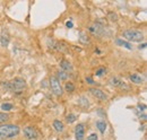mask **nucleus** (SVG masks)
Wrapping results in <instances>:
<instances>
[{"label":"nucleus","mask_w":147,"mask_h":140,"mask_svg":"<svg viewBox=\"0 0 147 140\" xmlns=\"http://www.w3.org/2000/svg\"><path fill=\"white\" fill-rule=\"evenodd\" d=\"M19 128L14 124H2L0 125V140L10 139L18 136Z\"/></svg>","instance_id":"nucleus-1"},{"label":"nucleus","mask_w":147,"mask_h":140,"mask_svg":"<svg viewBox=\"0 0 147 140\" xmlns=\"http://www.w3.org/2000/svg\"><path fill=\"white\" fill-rule=\"evenodd\" d=\"M123 37L130 42H142L144 40V33L137 30H127L123 32Z\"/></svg>","instance_id":"nucleus-2"},{"label":"nucleus","mask_w":147,"mask_h":140,"mask_svg":"<svg viewBox=\"0 0 147 140\" xmlns=\"http://www.w3.org/2000/svg\"><path fill=\"white\" fill-rule=\"evenodd\" d=\"M26 87V83L23 78H15L11 81H9V89L15 93H22Z\"/></svg>","instance_id":"nucleus-3"},{"label":"nucleus","mask_w":147,"mask_h":140,"mask_svg":"<svg viewBox=\"0 0 147 140\" xmlns=\"http://www.w3.org/2000/svg\"><path fill=\"white\" fill-rule=\"evenodd\" d=\"M50 87L52 93L55 94V96H61L62 95V87L60 85V81L57 79V77H51L50 78Z\"/></svg>","instance_id":"nucleus-4"},{"label":"nucleus","mask_w":147,"mask_h":140,"mask_svg":"<svg viewBox=\"0 0 147 140\" xmlns=\"http://www.w3.org/2000/svg\"><path fill=\"white\" fill-rule=\"evenodd\" d=\"M24 135L27 139H36L37 136H38V132L33 127H26L24 129Z\"/></svg>","instance_id":"nucleus-5"},{"label":"nucleus","mask_w":147,"mask_h":140,"mask_svg":"<svg viewBox=\"0 0 147 140\" xmlns=\"http://www.w3.org/2000/svg\"><path fill=\"white\" fill-rule=\"evenodd\" d=\"M75 135H76V139L77 140L84 139V135H85V127H84V124H78L76 127Z\"/></svg>","instance_id":"nucleus-6"},{"label":"nucleus","mask_w":147,"mask_h":140,"mask_svg":"<svg viewBox=\"0 0 147 140\" xmlns=\"http://www.w3.org/2000/svg\"><path fill=\"white\" fill-rule=\"evenodd\" d=\"M90 92L92 93L93 95L97 98V100H101V101H105L107 98H108V96L101 90V89H97V88H91L90 89Z\"/></svg>","instance_id":"nucleus-7"},{"label":"nucleus","mask_w":147,"mask_h":140,"mask_svg":"<svg viewBox=\"0 0 147 140\" xmlns=\"http://www.w3.org/2000/svg\"><path fill=\"white\" fill-rule=\"evenodd\" d=\"M0 42H1L2 46H7L8 45V43H9V34H8V32H6V31L2 32L1 37H0Z\"/></svg>","instance_id":"nucleus-8"},{"label":"nucleus","mask_w":147,"mask_h":140,"mask_svg":"<svg viewBox=\"0 0 147 140\" xmlns=\"http://www.w3.org/2000/svg\"><path fill=\"white\" fill-rule=\"evenodd\" d=\"M90 31L94 33V34H102V32L104 31V28L101 26V25H98V24H96V25H92L91 27H90Z\"/></svg>","instance_id":"nucleus-9"},{"label":"nucleus","mask_w":147,"mask_h":140,"mask_svg":"<svg viewBox=\"0 0 147 140\" xmlns=\"http://www.w3.org/2000/svg\"><path fill=\"white\" fill-rule=\"evenodd\" d=\"M60 66H61V68L63 71H73V66H71V63H69L68 61H66V60H62L61 62H60Z\"/></svg>","instance_id":"nucleus-10"},{"label":"nucleus","mask_w":147,"mask_h":140,"mask_svg":"<svg viewBox=\"0 0 147 140\" xmlns=\"http://www.w3.org/2000/svg\"><path fill=\"white\" fill-rule=\"evenodd\" d=\"M110 83H111V85H113V86H118V87H126V88H128V86L127 85H125L120 79H118V78H111L110 79Z\"/></svg>","instance_id":"nucleus-11"},{"label":"nucleus","mask_w":147,"mask_h":140,"mask_svg":"<svg viewBox=\"0 0 147 140\" xmlns=\"http://www.w3.org/2000/svg\"><path fill=\"white\" fill-rule=\"evenodd\" d=\"M129 79H130L132 83H135V84H142V83H143V77L139 76V75H137V73L130 75Z\"/></svg>","instance_id":"nucleus-12"},{"label":"nucleus","mask_w":147,"mask_h":140,"mask_svg":"<svg viewBox=\"0 0 147 140\" xmlns=\"http://www.w3.org/2000/svg\"><path fill=\"white\" fill-rule=\"evenodd\" d=\"M115 43H117L118 45H120V46L127 48L128 50H131V49H132L131 44H130L129 42H127V41H123V40H120V38H118V40H115Z\"/></svg>","instance_id":"nucleus-13"},{"label":"nucleus","mask_w":147,"mask_h":140,"mask_svg":"<svg viewBox=\"0 0 147 140\" xmlns=\"http://www.w3.org/2000/svg\"><path fill=\"white\" fill-rule=\"evenodd\" d=\"M53 128H55L58 132H62L63 129H65L63 123L61 122V121H59V120H55V122H53Z\"/></svg>","instance_id":"nucleus-14"},{"label":"nucleus","mask_w":147,"mask_h":140,"mask_svg":"<svg viewBox=\"0 0 147 140\" xmlns=\"http://www.w3.org/2000/svg\"><path fill=\"white\" fill-rule=\"evenodd\" d=\"M96 127H97V129L100 130L101 133H104L105 129H107V123L104 122V121H97L96 122Z\"/></svg>","instance_id":"nucleus-15"},{"label":"nucleus","mask_w":147,"mask_h":140,"mask_svg":"<svg viewBox=\"0 0 147 140\" xmlns=\"http://www.w3.org/2000/svg\"><path fill=\"white\" fill-rule=\"evenodd\" d=\"M58 80L60 79V80H67L68 79V72H66V71H63V70H60V71H58V78H57Z\"/></svg>","instance_id":"nucleus-16"},{"label":"nucleus","mask_w":147,"mask_h":140,"mask_svg":"<svg viewBox=\"0 0 147 140\" xmlns=\"http://www.w3.org/2000/svg\"><path fill=\"white\" fill-rule=\"evenodd\" d=\"M65 89L68 93H73L74 90H75V85H74L73 83H70V81H67L66 85H65Z\"/></svg>","instance_id":"nucleus-17"},{"label":"nucleus","mask_w":147,"mask_h":140,"mask_svg":"<svg viewBox=\"0 0 147 140\" xmlns=\"http://www.w3.org/2000/svg\"><path fill=\"white\" fill-rule=\"evenodd\" d=\"M76 120H77V116H76L75 114H73V113H71V114H68L67 118H66V122L69 123V124H70V123H74Z\"/></svg>","instance_id":"nucleus-18"},{"label":"nucleus","mask_w":147,"mask_h":140,"mask_svg":"<svg viewBox=\"0 0 147 140\" xmlns=\"http://www.w3.org/2000/svg\"><path fill=\"white\" fill-rule=\"evenodd\" d=\"M13 104H10V103H3V104H1V106H0V108L2 110V111H10V110H13Z\"/></svg>","instance_id":"nucleus-19"},{"label":"nucleus","mask_w":147,"mask_h":140,"mask_svg":"<svg viewBox=\"0 0 147 140\" xmlns=\"http://www.w3.org/2000/svg\"><path fill=\"white\" fill-rule=\"evenodd\" d=\"M9 119V115L7 113H3V112H0V123L6 122L7 120Z\"/></svg>","instance_id":"nucleus-20"},{"label":"nucleus","mask_w":147,"mask_h":140,"mask_svg":"<svg viewBox=\"0 0 147 140\" xmlns=\"http://www.w3.org/2000/svg\"><path fill=\"white\" fill-rule=\"evenodd\" d=\"M104 72H105V68H103V67H102V68H98V69L96 70L95 75H96V76H102Z\"/></svg>","instance_id":"nucleus-21"},{"label":"nucleus","mask_w":147,"mask_h":140,"mask_svg":"<svg viewBox=\"0 0 147 140\" xmlns=\"http://www.w3.org/2000/svg\"><path fill=\"white\" fill-rule=\"evenodd\" d=\"M87 140H97V135L96 133H92L91 136H88Z\"/></svg>","instance_id":"nucleus-22"},{"label":"nucleus","mask_w":147,"mask_h":140,"mask_svg":"<svg viewBox=\"0 0 147 140\" xmlns=\"http://www.w3.org/2000/svg\"><path fill=\"white\" fill-rule=\"evenodd\" d=\"M86 81H87V83H88L90 85H93V84L95 83V81L93 80V79H92V78H91V77H86Z\"/></svg>","instance_id":"nucleus-23"},{"label":"nucleus","mask_w":147,"mask_h":140,"mask_svg":"<svg viewBox=\"0 0 147 140\" xmlns=\"http://www.w3.org/2000/svg\"><path fill=\"white\" fill-rule=\"evenodd\" d=\"M138 107H139V110H140V111H145V108H146V105H145V104L138 105Z\"/></svg>","instance_id":"nucleus-24"},{"label":"nucleus","mask_w":147,"mask_h":140,"mask_svg":"<svg viewBox=\"0 0 147 140\" xmlns=\"http://www.w3.org/2000/svg\"><path fill=\"white\" fill-rule=\"evenodd\" d=\"M66 25H67V27H69V28H71V27H73V23H71V22H67V24H66Z\"/></svg>","instance_id":"nucleus-25"}]
</instances>
